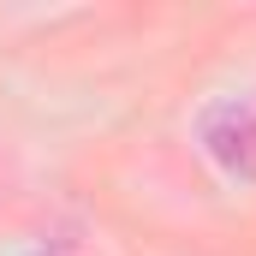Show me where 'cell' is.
I'll use <instances>...</instances> for the list:
<instances>
[{"label": "cell", "mask_w": 256, "mask_h": 256, "mask_svg": "<svg viewBox=\"0 0 256 256\" xmlns=\"http://www.w3.org/2000/svg\"><path fill=\"white\" fill-rule=\"evenodd\" d=\"M196 143L226 179L256 185V108L250 102H208L196 114Z\"/></svg>", "instance_id": "1"}, {"label": "cell", "mask_w": 256, "mask_h": 256, "mask_svg": "<svg viewBox=\"0 0 256 256\" xmlns=\"http://www.w3.org/2000/svg\"><path fill=\"white\" fill-rule=\"evenodd\" d=\"M30 256H48V250H30Z\"/></svg>", "instance_id": "2"}]
</instances>
